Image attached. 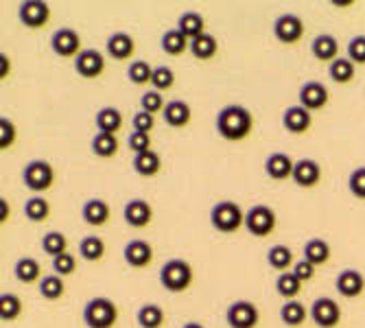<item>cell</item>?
Segmentation results:
<instances>
[{"instance_id":"6da1fadb","label":"cell","mask_w":365,"mask_h":328,"mask_svg":"<svg viewBox=\"0 0 365 328\" xmlns=\"http://www.w3.org/2000/svg\"><path fill=\"white\" fill-rule=\"evenodd\" d=\"M215 127L223 140H230V143L245 140L254 129V116L243 106H225L217 114Z\"/></svg>"},{"instance_id":"7a4b0ae2","label":"cell","mask_w":365,"mask_h":328,"mask_svg":"<svg viewBox=\"0 0 365 328\" xmlns=\"http://www.w3.org/2000/svg\"><path fill=\"white\" fill-rule=\"evenodd\" d=\"M210 223L221 235H235L245 225V212L237 202H219L210 210Z\"/></svg>"},{"instance_id":"3957f363","label":"cell","mask_w":365,"mask_h":328,"mask_svg":"<svg viewBox=\"0 0 365 328\" xmlns=\"http://www.w3.org/2000/svg\"><path fill=\"white\" fill-rule=\"evenodd\" d=\"M83 322L88 328H114L118 322V307L106 295H96L83 309Z\"/></svg>"},{"instance_id":"277c9868","label":"cell","mask_w":365,"mask_h":328,"mask_svg":"<svg viewBox=\"0 0 365 328\" xmlns=\"http://www.w3.org/2000/svg\"><path fill=\"white\" fill-rule=\"evenodd\" d=\"M160 285L171 291V293H182L192 285V267L190 262L182 258H171L160 267Z\"/></svg>"},{"instance_id":"5b68a950","label":"cell","mask_w":365,"mask_h":328,"mask_svg":"<svg viewBox=\"0 0 365 328\" xmlns=\"http://www.w3.org/2000/svg\"><path fill=\"white\" fill-rule=\"evenodd\" d=\"M245 227H247V232L256 239L269 237L276 230V212L269 206L258 204L245 212Z\"/></svg>"},{"instance_id":"8992f818","label":"cell","mask_w":365,"mask_h":328,"mask_svg":"<svg viewBox=\"0 0 365 328\" xmlns=\"http://www.w3.org/2000/svg\"><path fill=\"white\" fill-rule=\"evenodd\" d=\"M22 182L36 193L48 190L55 182V169L46 160H31L22 171Z\"/></svg>"},{"instance_id":"52a82bcc","label":"cell","mask_w":365,"mask_h":328,"mask_svg":"<svg viewBox=\"0 0 365 328\" xmlns=\"http://www.w3.org/2000/svg\"><path fill=\"white\" fill-rule=\"evenodd\" d=\"M260 319V313L254 302L250 300H237L232 302L225 311V322L230 328H256Z\"/></svg>"},{"instance_id":"ba28073f","label":"cell","mask_w":365,"mask_h":328,"mask_svg":"<svg viewBox=\"0 0 365 328\" xmlns=\"http://www.w3.org/2000/svg\"><path fill=\"white\" fill-rule=\"evenodd\" d=\"M274 36L280 44H297L304 36V20L295 14H282L274 22Z\"/></svg>"},{"instance_id":"9c48e42d","label":"cell","mask_w":365,"mask_h":328,"mask_svg":"<svg viewBox=\"0 0 365 328\" xmlns=\"http://www.w3.org/2000/svg\"><path fill=\"white\" fill-rule=\"evenodd\" d=\"M311 319L319 328H337L341 322V309L333 298H317L311 304Z\"/></svg>"},{"instance_id":"30bf717a","label":"cell","mask_w":365,"mask_h":328,"mask_svg":"<svg viewBox=\"0 0 365 328\" xmlns=\"http://www.w3.org/2000/svg\"><path fill=\"white\" fill-rule=\"evenodd\" d=\"M18 18L26 29H42L51 20V5L44 0H24L18 7Z\"/></svg>"},{"instance_id":"8fae6325","label":"cell","mask_w":365,"mask_h":328,"mask_svg":"<svg viewBox=\"0 0 365 328\" xmlns=\"http://www.w3.org/2000/svg\"><path fill=\"white\" fill-rule=\"evenodd\" d=\"M51 48L59 57H77L81 53V36L71 26L57 29L51 38Z\"/></svg>"},{"instance_id":"7c38bea8","label":"cell","mask_w":365,"mask_h":328,"mask_svg":"<svg viewBox=\"0 0 365 328\" xmlns=\"http://www.w3.org/2000/svg\"><path fill=\"white\" fill-rule=\"evenodd\" d=\"M75 71L79 77L83 79H96L101 77L106 71V57L94 51V48H86L75 57Z\"/></svg>"},{"instance_id":"4fadbf2b","label":"cell","mask_w":365,"mask_h":328,"mask_svg":"<svg viewBox=\"0 0 365 328\" xmlns=\"http://www.w3.org/2000/svg\"><path fill=\"white\" fill-rule=\"evenodd\" d=\"M300 188H315L322 180V167L317 160L304 158L295 162L293 178H291Z\"/></svg>"},{"instance_id":"5bb4252c","label":"cell","mask_w":365,"mask_h":328,"mask_svg":"<svg viewBox=\"0 0 365 328\" xmlns=\"http://www.w3.org/2000/svg\"><path fill=\"white\" fill-rule=\"evenodd\" d=\"M300 106L309 112H317V110H324L326 103H328V88L319 81H307L302 88H300Z\"/></svg>"},{"instance_id":"9a60e30c","label":"cell","mask_w":365,"mask_h":328,"mask_svg":"<svg viewBox=\"0 0 365 328\" xmlns=\"http://www.w3.org/2000/svg\"><path fill=\"white\" fill-rule=\"evenodd\" d=\"M123 256H125V262L129 267L143 270L153 260V247H151V243H147L143 239H134V241H129L125 245Z\"/></svg>"},{"instance_id":"2e32d148","label":"cell","mask_w":365,"mask_h":328,"mask_svg":"<svg viewBox=\"0 0 365 328\" xmlns=\"http://www.w3.org/2000/svg\"><path fill=\"white\" fill-rule=\"evenodd\" d=\"M123 219L131 227H145L153 219V208H151L149 202H145V200H140V197H138V200H131V202L125 204Z\"/></svg>"},{"instance_id":"e0dca14e","label":"cell","mask_w":365,"mask_h":328,"mask_svg":"<svg viewBox=\"0 0 365 328\" xmlns=\"http://www.w3.org/2000/svg\"><path fill=\"white\" fill-rule=\"evenodd\" d=\"M311 123H313L311 112L304 110L302 106H291L282 114V127L289 134H304V131L311 129Z\"/></svg>"},{"instance_id":"ac0fdd59","label":"cell","mask_w":365,"mask_h":328,"mask_svg":"<svg viewBox=\"0 0 365 328\" xmlns=\"http://www.w3.org/2000/svg\"><path fill=\"white\" fill-rule=\"evenodd\" d=\"M134 48H136L134 38H131L129 33H125V31H116V33H112V36L108 38V44H106L108 55H110L112 59H116V61H125V59H129V57H131V53H134Z\"/></svg>"},{"instance_id":"d6986e66","label":"cell","mask_w":365,"mask_h":328,"mask_svg":"<svg viewBox=\"0 0 365 328\" xmlns=\"http://www.w3.org/2000/svg\"><path fill=\"white\" fill-rule=\"evenodd\" d=\"M293 169H295V162L287 153H280V151L272 153L267 160H264V173L276 182L293 178Z\"/></svg>"},{"instance_id":"ffe728a7","label":"cell","mask_w":365,"mask_h":328,"mask_svg":"<svg viewBox=\"0 0 365 328\" xmlns=\"http://www.w3.org/2000/svg\"><path fill=\"white\" fill-rule=\"evenodd\" d=\"M81 217L88 225H94V227H101L110 221L112 217V210H110V204L106 200H98V197H94V200H88L81 208Z\"/></svg>"},{"instance_id":"44dd1931","label":"cell","mask_w":365,"mask_h":328,"mask_svg":"<svg viewBox=\"0 0 365 328\" xmlns=\"http://www.w3.org/2000/svg\"><path fill=\"white\" fill-rule=\"evenodd\" d=\"M311 53L317 61H324V63H333L337 57H339V42L335 36H330V33H322L317 36L311 44Z\"/></svg>"},{"instance_id":"7402d4cb","label":"cell","mask_w":365,"mask_h":328,"mask_svg":"<svg viewBox=\"0 0 365 328\" xmlns=\"http://www.w3.org/2000/svg\"><path fill=\"white\" fill-rule=\"evenodd\" d=\"M335 289L344 295V298H359L365 289V278L356 270H344L335 280Z\"/></svg>"},{"instance_id":"603a6c76","label":"cell","mask_w":365,"mask_h":328,"mask_svg":"<svg viewBox=\"0 0 365 328\" xmlns=\"http://www.w3.org/2000/svg\"><path fill=\"white\" fill-rule=\"evenodd\" d=\"M164 121H167L169 127L173 129H182L190 123L192 118V110L186 101H169L167 108H164Z\"/></svg>"},{"instance_id":"cb8c5ba5","label":"cell","mask_w":365,"mask_h":328,"mask_svg":"<svg viewBox=\"0 0 365 328\" xmlns=\"http://www.w3.org/2000/svg\"><path fill=\"white\" fill-rule=\"evenodd\" d=\"M131 167H134V171L140 178H153L162 169V158H160L158 151L151 149V151H145V153L134 155V160H131Z\"/></svg>"},{"instance_id":"d4e9b609","label":"cell","mask_w":365,"mask_h":328,"mask_svg":"<svg viewBox=\"0 0 365 328\" xmlns=\"http://www.w3.org/2000/svg\"><path fill=\"white\" fill-rule=\"evenodd\" d=\"M14 276L24 282V285H33V282H38L42 280V265L36 260V258H20L16 265H14Z\"/></svg>"},{"instance_id":"484cf974","label":"cell","mask_w":365,"mask_h":328,"mask_svg":"<svg viewBox=\"0 0 365 328\" xmlns=\"http://www.w3.org/2000/svg\"><path fill=\"white\" fill-rule=\"evenodd\" d=\"M160 46H162V51L167 53V55L178 57V55H182L184 51L190 48V40L184 36V33H182L180 29H169V31L162 36Z\"/></svg>"},{"instance_id":"4316f807","label":"cell","mask_w":365,"mask_h":328,"mask_svg":"<svg viewBox=\"0 0 365 328\" xmlns=\"http://www.w3.org/2000/svg\"><path fill=\"white\" fill-rule=\"evenodd\" d=\"M328 75H330V79H333L335 83L346 86V83H350L356 77V63L352 59H348V57H337L333 63H330Z\"/></svg>"},{"instance_id":"83f0119b","label":"cell","mask_w":365,"mask_h":328,"mask_svg":"<svg viewBox=\"0 0 365 328\" xmlns=\"http://www.w3.org/2000/svg\"><path fill=\"white\" fill-rule=\"evenodd\" d=\"M96 129L103 131V134H116V131L123 127V114L116 108H101L94 116Z\"/></svg>"},{"instance_id":"f1b7e54d","label":"cell","mask_w":365,"mask_h":328,"mask_svg":"<svg viewBox=\"0 0 365 328\" xmlns=\"http://www.w3.org/2000/svg\"><path fill=\"white\" fill-rule=\"evenodd\" d=\"M178 29L184 33V36L192 42V40H197L199 36H204V29H206V20L199 16L197 11H186V14H182L180 16V20H178Z\"/></svg>"},{"instance_id":"f546056e","label":"cell","mask_w":365,"mask_h":328,"mask_svg":"<svg viewBox=\"0 0 365 328\" xmlns=\"http://www.w3.org/2000/svg\"><path fill=\"white\" fill-rule=\"evenodd\" d=\"M307 315H311V313H307V307L300 300H287L280 309V319L289 328L302 326L307 322Z\"/></svg>"},{"instance_id":"4dcf8cb0","label":"cell","mask_w":365,"mask_h":328,"mask_svg":"<svg viewBox=\"0 0 365 328\" xmlns=\"http://www.w3.org/2000/svg\"><path fill=\"white\" fill-rule=\"evenodd\" d=\"M330 254L333 252H330V245L324 239H309L304 243V260L313 262L315 267L326 265V262L330 260Z\"/></svg>"},{"instance_id":"1f68e13d","label":"cell","mask_w":365,"mask_h":328,"mask_svg":"<svg viewBox=\"0 0 365 328\" xmlns=\"http://www.w3.org/2000/svg\"><path fill=\"white\" fill-rule=\"evenodd\" d=\"M138 326L140 328H162L164 322H167V315H164V309L160 304H143L136 313Z\"/></svg>"},{"instance_id":"d6a6232c","label":"cell","mask_w":365,"mask_h":328,"mask_svg":"<svg viewBox=\"0 0 365 328\" xmlns=\"http://www.w3.org/2000/svg\"><path fill=\"white\" fill-rule=\"evenodd\" d=\"M190 55L195 59H202V61H208L217 55L219 51V44H217V38L210 36V33H204V36H199L197 40L190 42Z\"/></svg>"},{"instance_id":"836d02e7","label":"cell","mask_w":365,"mask_h":328,"mask_svg":"<svg viewBox=\"0 0 365 328\" xmlns=\"http://www.w3.org/2000/svg\"><path fill=\"white\" fill-rule=\"evenodd\" d=\"M79 256L83 260H90V262H96V260H101L106 256V241L101 237H83L79 241Z\"/></svg>"},{"instance_id":"e575fe53","label":"cell","mask_w":365,"mask_h":328,"mask_svg":"<svg viewBox=\"0 0 365 328\" xmlns=\"http://www.w3.org/2000/svg\"><path fill=\"white\" fill-rule=\"evenodd\" d=\"M267 262H269V267H272V270H276V272H280V274L289 272V267L295 265V262H293V252H291V247H287V245H274V247L267 252Z\"/></svg>"},{"instance_id":"d590c367","label":"cell","mask_w":365,"mask_h":328,"mask_svg":"<svg viewBox=\"0 0 365 328\" xmlns=\"http://www.w3.org/2000/svg\"><path fill=\"white\" fill-rule=\"evenodd\" d=\"M24 215H26V219L33 221V223L46 221L48 215H51V204L44 200V197L33 195V197H29L26 204H24Z\"/></svg>"},{"instance_id":"8d00e7d4","label":"cell","mask_w":365,"mask_h":328,"mask_svg":"<svg viewBox=\"0 0 365 328\" xmlns=\"http://www.w3.org/2000/svg\"><path fill=\"white\" fill-rule=\"evenodd\" d=\"M302 285L304 282L293 272H284L276 278V291H278V295H282V298H287V300H295V295L302 291Z\"/></svg>"},{"instance_id":"74e56055","label":"cell","mask_w":365,"mask_h":328,"mask_svg":"<svg viewBox=\"0 0 365 328\" xmlns=\"http://www.w3.org/2000/svg\"><path fill=\"white\" fill-rule=\"evenodd\" d=\"M92 151L98 158H112L118 151V138L116 134H103V131H96L92 138Z\"/></svg>"},{"instance_id":"f35d334b","label":"cell","mask_w":365,"mask_h":328,"mask_svg":"<svg viewBox=\"0 0 365 328\" xmlns=\"http://www.w3.org/2000/svg\"><path fill=\"white\" fill-rule=\"evenodd\" d=\"M42 250L48 254V256H61L68 252V239H66V235L57 232V230H51V232H46L42 237Z\"/></svg>"},{"instance_id":"ab89813d","label":"cell","mask_w":365,"mask_h":328,"mask_svg":"<svg viewBox=\"0 0 365 328\" xmlns=\"http://www.w3.org/2000/svg\"><path fill=\"white\" fill-rule=\"evenodd\" d=\"M63 291H66V285H63V280H61L57 274L44 276V278L40 280V293H42V298L48 300V302L59 300L61 295H63Z\"/></svg>"},{"instance_id":"60d3db41","label":"cell","mask_w":365,"mask_h":328,"mask_svg":"<svg viewBox=\"0 0 365 328\" xmlns=\"http://www.w3.org/2000/svg\"><path fill=\"white\" fill-rule=\"evenodd\" d=\"M22 313V300L20 295L16 293H3L0 295V317H3L5 322H14L18 319Z\"/></svg>"},{"instance_id":"b9f144b4","label":"cell","mask_w":365,"mask_h":328,"mask_svg":"<svg viewBox=\"0 0 365 328\" xmlns=\"http://www.w3.org/2000/svg\"><path fill=\"white\" fill-rule=\"evenodd\" d=\"M151 77H153V66H149L147 61L143 59H136L129 63L127 68V79L136 86H145V83H151Z\"/></svg>"},{"instance_id":"7bdbcfd3","label":"cell","mask_w":365,"mask_h":328,"mask_svg":"<svg viewBox=\"0 0 365 328\" xmlns=\"http://www.w3.org/2000/svg\"><path fill=\"white\" fill-rule=\"evenodd\" d=\"M151 86L158 92H167L175 86V73L169 68V66H155L153 68V77H151Z\"/></svg>"},{"instance_id":"ee69618b","label":"cell","mask_w":365,"mask_h":328,"mask_svg":"<svg viewBox=\"0 0 365 328\" xmlns=\"http://www.w3.org/2000/svg\"><path fill=\"white\" fill-rule=\"evenodd\" d=\"M164 108H167V103H164V96L158 90H149L140 96V110L143 112H149L155 116L158 112H164Z\"/></svg>"},{"instance_id":"f6af8a7d","label":"cell","mask_w":365,"mask_h":328,"mask_svg":"<svg viewBox=\"0 0 365 328\" xmlns=\"http://www.w3.org/2000/svg\"><path fill=\"white\" fill-rule=\"evenodd\" d=\"M53 272L63 278V276H73L77 272V258L71 254V252H66L61 256H55L53 258Z\"/></svg>"},{"instance_id":"bcb514c9","label":"cell","mask_w":365,"mask_h":328,"mask_svg":"<svg viewBox=\"0 0 365 328\" xmlns=\"http://www.w3.org/2000/svg\"><path fill=\"white\" fill-rule=\"evenodd\" d=\"M16 138H18V131H16V125H14V121H9V118H0V149H9L14 143H16Z\"/></svg>"},{"instance_id":"7dc6e473","label":"cell","mask_w":365,"mask_h":328,"mask_svg":"<svg viewBox=\"0 0 365 328\" xmlns=\"http://www.w3.org/2000/svg\"><path fill=\"white\" fill-rule=\"evenodd\" d=\"M348 188L356 200H365V167H359L348 178Z\"/></svg>"},{"instance_id":"c3c4849f","label":"cell","mask_w":365,"mask_h":328,"mask_svg":"<svg viewBox=\"0 0 365 328\" xmlns=\"http://www.w3.org/2000/svg\"><path fill=\"white\" fill-rule=\"evenodd\" d=\"M127 145H129V149L134 151L136 155L145 153V151H151V134H143V131H131L129 138H127Z\"/></svg>"},{"instance_id":"681fc988","label":"cell","mask_w":365,"mask_h":328,"mask_svg":"<svg viewBox=\"0 0 365 328\" xmlns=\"http://www.w3.org/2000/svg\"><path fill=\"white\" fill-rule=\"evenodd\" d=\"M348 59H352L356 66L365 63V36H356L348 42Z\"/></svg>"},{"instance_id":"f907efd6","label":"cell","mask_w":365,"mask_h":328,"mask_svg":"<svg viewBox=\"0 0 365 328\" xmlns=\"http://www.w3.org/2000/svg\"><path fill=\"white\" fill-rule=\"evenodd\" d=\"M131 125H134V131H143V134H151L155 127V118L149 112H136L134 118H131Z\"/></svg>"},{"instance_id":"816d5d0a","label":"cell","mask_w":365,"mask_h":328,"mask_svg":"<svg viewBox=\"0 0 365 328\" xmlns=\"http://www.w3.org/2000/svg\"><path fill=\"white\" fill-rule=\"evenodd\" d=\"M297 278H300L302 282H311L313 278H315V272H317V267L313 265V262H309V260H297L295 265H293V270H291Z\"/></svg>"},{"instance_id":"f5cc1de1","label":"cell","mask_w":365,"mask_h":328,"mask_svg":"<svg viewBox=\"0 0 365 328\" xmlns=\"http://www.w3.org/2000/svg\"><path fill=\"white\" fill-rule=\"evenodd\" d=\"M7 217H9V204L7 200H0V223H7Z\"/></svg>"},{"instance_id":"db71d44e","label":"cell","mask_w":365,"mask_h":328,"mask_svg":"<svg viewBox=\"0 0 365 328\" xmlns=\"http://www.w3.org/2000/svg\"><path fill=\"white\" fill-rule=\"evenodd\" d=\"M0 66H3V71H0V77H7V73H9V63H7V55L3 53V55H0Z\"/></svg>"},{"instance_id":"11a10c76","label":"cell","mask_w":365,"mask_h":328,"mask_svg":"<svg viewBox=\"0 0 365 328\" xmlns=\"http://www.w3.org/2000/svg\"><path fill=\"white\" fill-rule=\"evenodd\" d=\"M182 328H206L204 324H199V322H188V324H184Z\"/></svg>"}]
</instances>
